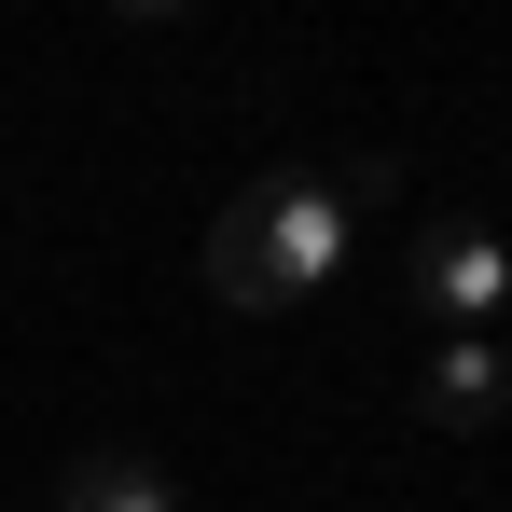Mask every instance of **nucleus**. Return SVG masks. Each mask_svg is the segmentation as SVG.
Here are the masks:
<instances>
[{
    "label": "nucleus",
    "mask_w": 512,
    "mask_h": 512,
    "mask_svg": "<svg viewBox=\"0 0 512 512\" xmlns=\"http://www.w3.org/2000/svg\"><path fill=\"white\" fill-rule=\"evenodd\" d=\"M346 194L333 180H305V167H277V180H250L222 222H208V291L236 305V319H277V305H305L319 277L346 263Z\"/></svg>",
    "instance_id": "f257e3e1"
},
{
    "label": "nucleus",
    "mask_w": 512,
    "mask_h": 512,
    "mask_svg": "<svg viewBox=\"0 0 512 512\" xmlns=\"http://www.w3.org/2000/svg\"><path fill=\"white\" fill-rule=\"evenodd\" d=\"M416 305L443 319V333H485V319L512 305V250L485 236V222H443V236H429V263H416Z\"/></svg>",
    "instance_id": "f03ea898"
},
{
    "label": "nucleus",
    "mask_w": 512,
    "mask_h": 512,
    "mask_svg": "<svg viewBox=\"0 0 512 512\" xmlns=\"http://www.w3.org/2000/svg\"><path fill=\"white\" fill-rule=\"evenodd\" d=\"M416 416L457 429V443L499 429V416H512V360H499L485 333H443V346H429V374H416Z\"/></svg>",
    "instance_id": "7ed1b4c3"
},
{
    "label": "nucleus",
    "mask_w": 512,
    "mask_h": 512,
    "mask_svg": "<svg viewBox=\"0 0 512 512\" xmlns=\"http://www.w3.org/2000/svg\"><path fill=\"white\" fill-rule=\"evenodd\" d=\"M56 512H180V485L139 457V443H97V457L56 471Z\"/></svg>",
    "instance_id": "20e7f679"
},
{
    "label": "nucleus",
    "mask_w": 512,
    "mask_h": 512,
    "mask_svg": "<svg viewBox=\"0 0 512 512\" xmlns=\"http://www.w3.org/2000/svg\"><path fill=\"white\" fill-rule=\"evenodd\" d=\"M333 194H346V222H360V208H388V194H402V167H374V153H360V167H333Z\"/></svg>",
    "instance_id": "39448f33"
},
{
    "label": "nucleus",
    "mask_w": 512,
    "mask_h": 512,
    "mask_svg": "<svg viewBox=\"0 0 512 512\" xmlns=\"http://www.w3.org/2000/svg\"><path fill=\"white\" fill-rule=\"evenodd\" d=\"M485 346H499V360H512V305H499V333H485Z\"/></svg>",
    "instance_id": "423d86ee"
}]
</instances>
